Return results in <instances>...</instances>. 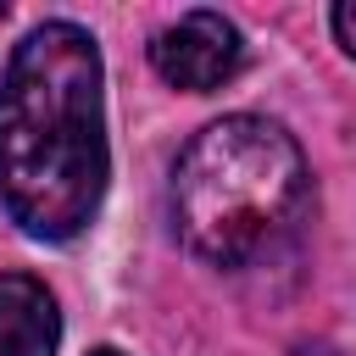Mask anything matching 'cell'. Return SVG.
<instances>
[{
	"label": "cell",
	"mask_w": 356,
	"mask_h": 356,
	"mask_svg": "<svg viewBox=\"0 0 356 356\" xmlns=\"http://www.w3.org/2000/svg\"><path fill=\"white\" fill-rule=\"evenodd\" d=\"M111 178L106 67L89 28L50 17L0 78V206L33 239H78Z\"/></svg>",
	"instance_id": "1"
},
{
	"label": "cell",
	"mask_w": 356,
	"mask_h": 356,
	"mask_svg": "<svg viewBox=\"0 0 356 356\" xmlns=\"http://www.w3.org/2000/svg\"><path fill=\"white\" fill-rule=\"evenodd\" d=\"M306 200L312 172L295 134L256 111L206 122L172 167V222L211 267H245L273 250L300 222Z\"/></svg>",
	"instance_id": "2"
},
{
	"label": "cell",
	"mask_w": 356,
	"mask_h": 356,
	"mask_svg": "<svg viewBox=\"0 0 356 356\" xmlns=\"http://www.w3.org/2000/svg\"><path fill=\"white\" fill-rule=\"evenodd\" d=\"M150 67L189 95L222 89L245 67V39L222 11H184L178 22L150 33Z\"/></svg>",
	"instance_id": "3"
},
{
	"label": "cell",
	"mask_w": 356,
	"mask_h": 356,
	"mask_svg": "<svg viewBox=\"0 0 356 356\" xmlns=\"http://www.w3.org/2000/svg\"><path fill=\"white\" fill-rule=\"evenodd\" d=\"M56 345H61V312L44 278L0 273V356H56Z\"/></svg>",
	"instance_id": "4"
},
{
	"label": "cell",
	"mask_w": 356,
	"mask_h": 356,
	"mask_svg": "<svg viewBox=\"0 0 356 356\" xmlns=\"http://www.w3.org/2000/svg\"><path fill=\"white\" fill-rule=\"evenodd\" d=\"M334 33H339V44H345V56H356V0H345V6H334Z\"/></svg>",
	"instance_id": "5"
},
{
	"label": "cell",
	"mask_w": 356,
	"mask_h": 356,
	"mask_svg": "<svg viewBox=\"0 0 356 356\" xmlns=\"http://www.w3.org/2000/svg\"><path fill=\"white\" fill-rule=\"evenodd\" d=\"M89 356H122V350H117V345H95Z\"/></svg>",
	"instance_id": "6"
}]
</instances>
